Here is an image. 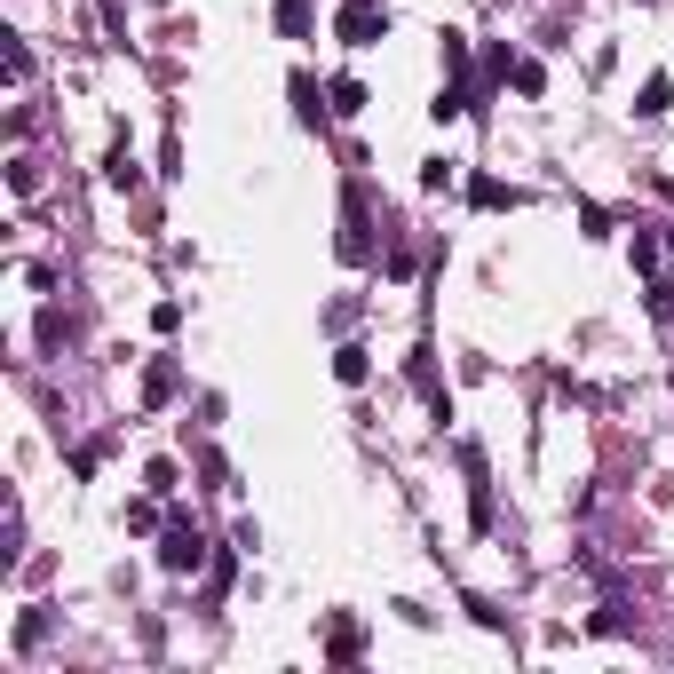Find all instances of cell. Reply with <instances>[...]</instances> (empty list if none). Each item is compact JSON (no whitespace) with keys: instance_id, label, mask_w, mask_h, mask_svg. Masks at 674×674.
Segmentation results:
<instances>
[{"instance_id":"3","label":"cell","mask_w":674,"mask_h":674,"mask_svg":"<svg viewBox=\"0 0 674 674\" xmlns=\"http://www.w3.org/2000/svg\"><path fill=\"white\" fill-rule=\"evenodd\" d=\"M476 207H516V191H508V183H492V175H484V183H476Z\"/></svg>"},{"instance_id":"1","label":"cell","mask_w":674,"mask_h":674,"mask_svg":"<svg viewBox=\"0 0 674 674\" xmlns=\"http://www.w3.org/2000/svg\"><path fill=\"white\" fill-rule=\"evenodd\" d=\"M373 32H389V8L381 0H341V40L349 48H373Z\"/></svg>"},{"instance_id":"2","label":"cell","mask_w":674,"mask_h":674,"mask_svg":"<svg viewBox=\"0 0 674 674\" xmlns=\"http://www.w3.org/2000/svg\"><path fill=\"white\" fill-rule=\"evenodd\" d=\"M199 556H207L199 524H175V532H167V548H159V563H167V571H199Z\"/></svg>"}]
</instances>
